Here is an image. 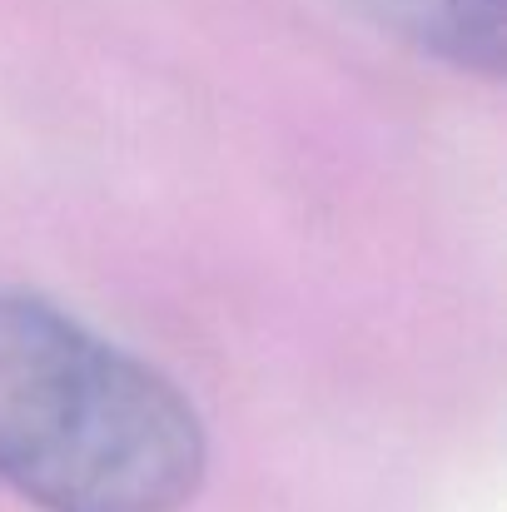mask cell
I'll use <instances>...</instances> for the list:
<instances>
[{
	"label": "cell",
	"mask_w": 507,
	"mask_h": 512,
	"mask_svg": "<svg viewBox=\"0 0 507 512\" xmlns=\"http://www.w3.org/2000/svg\"><path fill=\"white\" fill-rule=\"evenodd\" d=\"M204 478L194 403L65 309L0 289V483L45 512H179Z\"/></svg>",
	"instance_id": "cell-1"
},
{
	"label": "cell",
	"mask_w": 507,
	"mask_h": 512,
	"mask_svg": "<svg viewBox=\"0 0 507 512\" xmlns=\"http://www.w3.org/2000/svg\"><path fill=\"white\" fill-rule=\"evenodd\" d=\"M383 30L418 45L423 55L498 75L503 70V0H358Z\"/></svg>",
	"instance_id": "cell-2"
}]
</instances>
